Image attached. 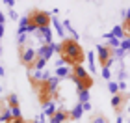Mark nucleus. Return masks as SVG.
I'll list each match as a JSON object with an SVG mask.
<instances>
[{
	"label": "nucleus",
	"mask_w": 130,
	"mask_h": 123,
	"mask_svg": "<svg viewBox=\"0 0 130 123\" xmlns=\"http://www.w3.org/2000/svg\"><path fill=\"white\" fill-rule=\"evenodd\" d=\"M104 37H108V45L111 47V49H115V50H117V49L121 47V41L117 39V37H113V34H111V32H110V34H106Z\"/></svg>",
	"instance_id": "nucleus-13"
},
{
	"label": "nucleus",
	"mask_w": 130,
	"mask_h": 123,
	"mask_svg": "<svg viewBox=\"0 0 130 123\" xmlns=\"http://www.w3.org/2000/svg\"><path fill=\"white\" fill-rule=\"evenodd\" d=\"M117 123H123V118H121V116H119V118H117Z\"/></svg>",
	"instance_id": "nucleus-35"
},
{
	"label": "nucleus",
	"mask_w": 130,
	"mask_h": 123,
	"mask_svg": "<svg viewBox=\"0 0 130 123\" xmlns=\"http://www.w3.org/2000/svg\"><path fill=\"white\" fill-rule=\"evenodd\" d=\"M0 13H2V11H0Z\"/></svg>",
	"instance_id": "nucleus-37"
},
{
	"label": "nucleus",
	"mask_w": 130,
	"mask_h": 123,
	"mask_svg": "<svg viewBox=\"0 0 130 123\" xmlns=\"http://www.w3.org/2000/svg\"><path fill=\"white\" fill-rule=\"evenodd\" d=\"M4 21H6V17H4V13H0V24H4Z\"/></svg>",
	"instance_id": "nucleus-33"
},
{
	"label": "nucleus",
	"mask_w": 130,
	"mask_h": 123,
	"mask_svg": "<svg viewBox=\"0 0 130 123\" xmlns=\"http://www.w3.org/2000/svg\"><path fill=\"white\" fill-rule=\"evenodd\" d=\"M6 108H8V103H6V101H2V99H0V116H2V112H4Z\"/></svg>",
	"instance_id": "nucleus-26"
},
{
	"label": "nucleus",
	"mask_w": 130,
	"mask_h": 123,
	"mask_svg": "<svg viewBox=\"0 0 130 123\" xmlns=\"http://www.w3.org/2000/svg\"><path fill=\"white\" fill-rule=\"evenodd\" d=\"M82 108H84V112H89V110H91V103H84Z\"/></svg>",
	"instance_id": "nucleus-28"
},
{
	"label": "nucleus",
	"mask_w": 130,
	"mask_h": 123,
	"mask_svg": "<svg viewBox=\"0 0 130 123\" xmlns=\"http://www.w3.org/2000/svg\"><path fill=\"white\" fill-rule=\"evenodd\" d=\"M6 103H8V108H19V99H17L15 93H9Z\"/></svg>",
	"instance_id": "nucleus-14"
},
{
	"label": "nucleus",
	"mask_w": 130,
	"mask_h": 123,
	"mask_svg": "<svg viewBox=\"0 0 130 123\" xmlns=\"http://www.w3.org/2000/svg\"><path fill=\"white\" fill-rule=\"evenodd\" d=\"M111 34H113V37H117L119 41H123V39L126 37V36H125V30H123V26H119V24H117V26H113Z\"/></svg>",
	"instance_id": "nucleus-17"
},
{
	"label": "nucleus",
	"mask_w": 130,
	"mask_h": 123,
	"mask_svg": "<svg viewBox=\"0 0 130 123\" xmlns=\"http://www.w3.org/2000/svg\"><path fill=\"white\" fill-rule=\"evenodd\" d=\"M71 78H73V82L76 84V91H82V90H87L89 91L93 88V77L89 73H87V69L84 65H76L73 67V73H71Z\"/></svg>",
	"instance_id": "nucleus-2"
},
{
	"label": "nucleus",
	"mask_w": 130,
	"mask_h": 123,
	"mask_svg": "<svg viewBox=\"0 0 130 123\" xmlns=\"http://www.w3.org/2000/svg\"><path fill=\"white\" fill-rule=\"evenodd\" d=\"M102 77H104L106 80H110V77H111V73H110V69H102Z\"/></svg>",
	"instance_id": "nucleus-27"
},
{
	"label": "nucleus",
	"mask_w": 130,
	"mask_h": 123,
	"mask_svg": "<svg viewBox=\"0 0 130 123\" xmlns=\"http://www.w3.org/2000/svg\"><path fill=\"white\" fill-rule=\"evenodd\" d=\"M52 26L56 28V32L60 34V37H65V26H61V22L58 19H54V17H52Z\"/></svg>",
	"instance_id": "nucleus-16"
},
{
	"label": "nucleus",
	"mask_w": 130,
	"mask_h": 123,
	"mask_svg": "<svg viewBox=\"0 0 130 123\" xmlns=\"http://www.w3.org/2000/svg\"><path fill=\"white\" fill-rule=\"evenodd\" d=\"M91 123H108V119H106L102 114H97V116L91 118Z\"/></svg>",
	"instance_id": "nucleus-23"
},
{
	"label": "nucleus",
	"mask_w": 130,
	"mask_h": 123,
	"mask_svg": "<svg viewBox=\"0 0 130 123\" xmlns=\"http://www.w3.org/2000/svg\"><path fill=\"white\" fill-rule=\"evenodd\" d=\"M56 112H58V108H56V103H54V101H50V103L43 108V116H45V118H52Z\"/></svg>",
	"instance_id": "nucleus-12"
},
{
	"label": "nucleus",
	"mask_w": 130,
	"mask_h": 123,
	"mask_svg": "<svg viewBox=\"0 0 130 123\" xmlns=\"http://www.w3.org/2000/svg\"><path fill=\"white\" fill-rule=\"evenodd\" d=\"M54 50H56V45L54 43H48V45H41L39 49H37V56L39 58H45L46 62L52 58V54H54Z\"/></svg>",
	"instance_id": "nucleus-8"
},
{
	"label": "nucleus",
	"mask_w": 130,
	"mask_h": 123,
	"mask_svg": "<svg viewBox=\"0 0 130 123\" xmlns=\"http://www.w3.org/2000/svg\"><path fill=\"white\" fill-rule=\"evenodd\" d=\"M97 56H99V63L102 69H110V63L115 56V49L106 43V45H97Z\"/></svg>",
	"instance_id": "nucleus-4"
},
{
	"label": "nucleus",
	"mask_w": 130,
	"mask_h": 123,
	"mask_svg": "<svg viewBox=\"0 0 130 123\" xmlns=\"http://www.w3.org/2000/svg\"><path fill=\"white\" fill-rule=\"evenodd\" d=\"M108 90H110L111 95H117L119 93V84L117 82H108Z\"/></svg>",
	"instance_id": "nucleus-21"
},
{
	"label": "nucleus",
	"mask_w": 130,
	"mask_h": 123,
	"mask_svg": "<svg viewBox=\"0 0 130 123\" xmlns=\"http://www.w3.org/2000/svg\"><path fill=\"white\" fill-rule=\"evenodd\" d=\"M87 60H89V67H91V73H93V71H95V67H93V62H95V58H93L91 52L87 54Z\"/></svg>",
	"instance_id": "nucleus-25"
},
{
	"label": "nucleus",
	"mask_w": 130,
	"mask_h": 123,
	"mask_svg": "<svg viewBox=\"0 0 130 123\" xmlns=\"http://www.w3.org/2000/svg\"><path fill=\"white\" fill-rule=\"evenodd\" d=\"M28 21H30V24L34 26H37V30L39 28H46V26H50L52 24V17L48 11H43V9H32V11H28Z\"/></svg>",
	"instance_id": "nucleus-3"
},
{
	"label": "nucleus",
	"mask_w": 130,
	"mask_h": 123,
	"mask_svg": "<svg viewBox=\"0 0 130 123\" xmlns=\"http://www.w3.org/2000/svg\"><path fill=\"white\" fill-rule=\"evenodd\" d=\"M128 112H130V106H128Z\"/></svg>",
	"instance_id": "nucleus-36"
},
{
	"label": "nucleus",
	"mask_w": 130,
	"mask_h": 123,
	"mask_svg": "<svg viewBox=\"0 0 130 123\" xmlns=\"http://www.w3.org/2000/svg\"><path fill=\"white\" fill-rule=\"evenodd\" d=\"M4 32H6V28H4V24H0V37L4 36Z\"/></svg>",
	"instance_id": "nucleus-32"
},
{
	"label": "nucleus",
	"mask_w": 130,
	"mask_h": 123,
	"mask_svg": "<svg viewBox=\"0 0 130 123\" xmlns=\"http://www.w3.org/2000/svg\"><path fill=\"white\" fill-rule=\"evenodd\" d=\"M45 65H46V60H45V58H39V56H37V60H35V63H34L32 69H35V71H43Z\"/></svg>",
	"instance_id": "nucleus-18"
},
{
	"label": "nucleus",
	"mask_w": 130,
	"mask_h": 123,
	"mask_svg": "<svg viewBox=\"0 0 130 123\" xmlns=\"http://www.w3.org/2000/svg\"><path fill=\"white\" fill-rule=\"evenodd\" d=\"M9 17H11V19H13V21H17V13H15V11H13V9H11V11H9Z\"/></svg>",
	"instance_id": "nucleus-31"
},
{
	"label": "nucleus",
	"mask_w": 130,
	"mask_h": 123,
	"mask_svg": "<svg viewBox=\"0 0 130 123\" xmlns=\"http://www.w3.org/2000/svg\"><path fill=\"white\" fill-rule=\"evenodd\" d=\"M8 123H26V121L22 119V118H13V119H11V121H8Z\"/></svg>",
	"instance_id": "nucleus-29"
},
{
	"label": "nucleus",
	"mask_w": 130,
	"mask_h": 123,
	"mask_svg": "<svg viewBox=\"0 0 130 123\" xmlns=\"http://www.w3.org/2000/svg\"><path fill=\"white\" fill-rule=\"evenodd\" d=\"M11 110V114H13V118H22L21 116V106L19 108H9Z\"/></svg>",
	"instance_id": "nucleus-24"
},
{
	"label": "nucleus",
	"mask_w": 130,
	"mask_h": 123,
	"mask_svg": "<svg viewBox=\"0 0 130 123\" xmlns=\"http://www.w3.org/2000/svg\"><path fill=\"white\" fill-rule=\"evenodd\" d=\"M78 101H80V104L89 103V91H87V90H82V91H78Z\"/></svg>",
	"instance_id": "nucleus-19"
},
{
	"label": "nucleus",
	"mask_w": 130,
	"mask_h": 123,
	"mask_svg": "<svg viewBox=\"0 0 130 123\" xmlns=\"http://www.w3.org/2000/svg\"><path fill=\"white\" fill-rule=\"evenodd\" d=\"M37 32L41 34V41H43V45L52 43V30H50V26H46V28H39Z\"/></svg>",
	"instance_id": "nucleus-10"
},
{
	"label": "nucleus",
	"mask_w": 130,
	"mask_h": 123,
	"mask_svg": "<svg viewBox=\"0 0 130 123\" xmlns=\"http://www.w3.org/2000/svg\"><path fill=\"white\" fill-rule=\"evenodd\" d=\"M19 58H21V63L26 65V69H32L35 60H37V50L32 49V47H19Z\"/></svg>",
	"instance_id": "nucleus-5"
},
{
	"label": "nucleus",
	"mask_w": 130,
	"mask_h": 123,
	"mask_svg": "<svg viewBox=\"0 0 130 123\" xmlns=\"http://www.w3.org/2000/svg\"><path fill=\"white\" fill-rule=\"evenodd\" d=\"M121 15H123V30H125V36L130 37V8L126 11H121Z\"/></svg>",
	"instance_id": "nucleus-9"
},
{
	"label": "nucleus",
	"mask_w": 130,
	"mask_h": 123,
	"mask_svg": "<svg viewBox=\"0 0 130 123\" xmlns=\"http://www.w3.org/2000/svg\"><path fill=\"white\" fill-rule=\"evenodd\" d=\"M126 101H128V95H126L125 91H119L117 95L111 97V108H113L117 114H121L123 108H125V103H126Z\"/></svg>",
	"instance_id": "nucleus-6"
},
{
	"label": "nucleus",
	"mask_w": 130,
	"mask_h": 123,
	"mask_svg": "<svg viewBox=\"0 0 130 123\" xmlns=\"http://www.w3.org/2000/svg\"><path fill=\"white\" fill-rule=\"evenodd\" d=\"M11 119H13V114H11L9 108H6L4 112H2V116H0V121H2V123H8V121H11Z\"/></svg>",
	"instance_id": "nucleus-20"
},
{
	"label": "nucleus",
	"mask_w": 130,
	"mask_h": 123,
	"mask_svg": "<svg viewBox=\"0 0 130 123\" xmlns=\"http://www.w3.org/2000/svg\"><path fill=\"white\" fill-rule=\"evenodd\" d=\"M56 50L60 54L63 63H69V65H82V62L86 60V52L82 49V45L78 43V39L74 37H65L61 39V43L56 45Z\"/></svg>",
	"instance_id": "nucleus-1"
},
{
	"label": "nucleus",
	"mask_w": 130,
	"mask_h": 123,
	"mask_svg": "<svg viewBox=\"0 0 130 123\" xmlns=\"http://www.w3.org/2000/svg\"><path fill=\"white\" fill-rule=\"evenodd\" d=\"M117 84H119V90H121V91L126 90V82H117Z\"/></svg>",
	"instance_id": "nucleus-30"
},
{
	"label": "nucleus",
	"mask_w": 130,
	"mask_h": 123,
	"mask_svg": "<svg viewBox=\"0 0 130 123\" xmlns=\"http://www.w3.org/2000/svg\"><path fill=\"white\" fill-rule=\"evenodd\" d=\"M121 50H125V52H130V37H125L121 41V47H119Z\"/></svg>",
	"instance_id": "nucleus-22"
},
{
	"label": "nucleus",
	"mask_w": 130,
	"mask_h": 123,
	"mask_svg": "<svg viewBox=\"0 0 130 123\" xmlns=\"http://www.w3.org/2000/svg\"><path fill=\"white\" fill-rule=\"evenodd\" d=\"M71 121V110H65L63 106L58 108V112L50 118V123H67Z\"/></svg>",
	"instance_id": "nucleus-7"
},
{
	"label": "nucleus",
	"mask_w": 130,
	"mask_h": 123,
	"mask_svg": "<svg viewBox=\"0 0 130 123\" xmlns=\"http://www.w3.org/2000/svg\"><path fill=\"white\" fill-rule=\"evenodd\" d=\"M4 75H6V71H4V67L0 65V77H4Z\"/></svg>",
	"instance_id": "nucleus-34"
},
{
	"label": "nucleus",
	"mask_w": 130,
	"mask_h": 123,
	"mask_svg": "<svg viewBox=\"0 0 130 123\" xmlns=\"http://www.w3.org/2000/svg\"><path fill=\"white\" fill-rule=\"evenodd\" d=\"M71 73H73V67H65V65H58V67H56V77H58V78L71 77Z\"/></svg>",
	"instance_id": "nucleus-11"
},
{
	"label": "nucleus",
	"mask_w": 130,
	"mask_h": 123,
	"mask_svg": "<svg viewBox=\"0 0 130 123\" xmlns=\"http://www.w3.org/2000/svg\"><path fill=\"white\" fill-rule=\"evenodd\" d=\"M82 114H84V108H82V104H76V106L71 110V119H80Z\"/></svg>",
	"instance_id": "nucleus-15"
}]
</instances>
